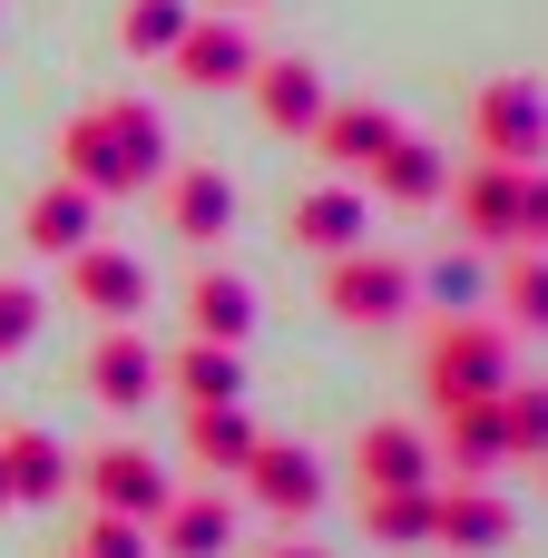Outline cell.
<instances>
[{
    "label": "cell",
    "mask_w": 548,
    "mask_h": 558,
    "mask_svg": "<svg viewBox=\"0 0 548 558\" xmlns=\"http://www.w3.org/2000/svg\"><path fill=\"white\" fill-rule=\"evenodd\" d=\"M59 177L88 196H137L147 177H167V118L147 98H98L59 128Z\"/></svg>",
    "instance_id": "cell-1"
},
{
    "label": "cell",
    "mask_w": 548,
    "mask_h": 558,
    "mask_svg": "<svg viewBox=\"0 0 548 558\" xmlns=\"http://www.w3.org/2000/svg\"><path fill=\"white\" fill-rule=\"evenodd\" d=\"M510 373H520V353H510V324H490V314H441L422 343V402L431 412L490 402V392H510Z\"/></svg>",
    "instance_id": "cell-2"
},
{
    "label": "cell",
    "mask_w": 548,
    "mask_h": 558,
    "mask_svg": "<svg viewBox=\"0 0 548 558\" xmlns=\"http://www.w3.org/2000/svg\"><path fill=\"white\" fill-rule=\"evenodd\" d=\"M422 304V265L412 255H382V245H353V255H333L324 265V314L333 324H402Z\"/></svg>",
    "instance_id": "cell-3"
},
{
    "label": "cell",
    "mask_w": 548,
    "mask_h": 558,
    "mask_svg": "<svg viewBox=\"0 0 548 558\" xmlns=\"http://www.w3.org/2000/svg\"><path fill=\"white\" fill-rule=\"evenodd\" d=\"M471 157H490V167H548V88L539 78H490L471 98Z\"/></svg>",
    "instance_id": "cell-4"
},
{
    "label": "cell",
    "mask_w": 548,
    "mask_h": 558,
    "mask_svg": "<svg viewBox=\"0 0 548 558\" xmlns=\"http://www.w3.org/2000/svg\"><path fill=\"white\" fill-rule=\"evenodd\" d=\"M69 265V304L78 314H98V324H137L147 304H157V275H147V255H127V245H78V255H59Z\"/></svg>",
    "instance_id": "cell-5"
},
{
    "label": "cell",
    "mask_w": 548,
    "mask_h": 558,
    "mask_svg": "<svg viewBox=\"0 0 548 558\" xmlns=\"http://www.w3.org/2000/svg\"><path fill=\"white\" fill-rule=\"evenodd\" d=\"M69 481L88 490V510H118V520H157V510L176 500V481H167L157 451H137V441H98L88 461H69Z\"/></svg>",
    "instance_id": "cell-6"
},
{
    "label": "cell",
    "mask_w": 548,
    "mask_h": 558,
    "mask_svg": "<svg viewBox=\"0 0 548 558\" xmlns=\"http://www.w3.org/2000/svg\"><path fill=\"white\" fill-rule=\"evenodd\" d=\"M167 392V353L147 343V324H108L88 343V402L98 412H147Z\"/></svg>",
    "instance_id": "cell-7"
},
{
    "label": "cell",
    "mask_w": 548,
    "mask_h": 558,
    "mask_svg": "<svg viewBox=\"0 0 548 558\" xmlns=\"http://www.w3.org/2000/svg\"><path fill=\"white\" fill-rule=\"evenodd\" d=\"M255 29H245V10H196L186 20V39L167 49V69L186 78V88H245L255 78Z\"/></svg>",
    "instance_id": "cell-8"
},
{
    "label": "cell",
    "mask_w": 548,
    "mask_h": 558,
    "mask_svg": "<svg viewBox=\"0 0 548 558\" xmlns=\"http://www.w3.org/2000/svg\"><path fill=\"white\" fill-rule=\"evenodd\" d=\"M520 539V510H510V490L500 481H451V490H431V549H461V558H490Z\"/></svg>",
    "instance_id": "cell-9"
},
{
    "label": "cell",
    "mask_w": 548,
    "mask_h": 558,
    "mask_svg": "<svg viewBox=\"0 0 548 558\" xmlns=\"http://www.w3.org/2000/svg\"><path fill=\"white\" fill-rule=\"evenodd\" d=\"M284 235L304 245V255H353L363 235H373V196H363V177H324V186H304L294 206H284Z\"/></svg>",
    "instance_id": "cell-10"
},
{
    "label": "cell",
    "mask_w": 548,
    "mask_h": 558,
    "mask_svg": "<svg viewBox=\"0 0 548 558\" xmlns=\"http://www.w3.org/2000/svg\"><path fill=\"white\" fill-rule=\"evenodd\" d=\"M235 481H245V500H255L265 520H314V510H324V461H314L304 441H255V461H245Z\"/></svg>",
    "instance_id": "cell-11"
},
{
    "label": "cell",
    "mask_w": 548,
    "mask_h": 558,
    "mask_svg": "<svg viewBox=\"0 0 548 558\" xmlns=\"http://www.w3.org/2000/svg\"><path fill=\"white\" fill-rule=\"evenodd\" d=\"M245 98H255V118H265L275 137H314V118L333 108V88H324V69H314L304 49H294V59H255Z\"/></svg>",
    "instance_id": "cell-12"
},
{
    "label": "cell",
    "mask_w": 548,
    "mask_h": 558,
    "mask_svg": "<svg viewBox=\"0 0 548 558\" xmlns=\"http://www.w3.org/2000/svg\"><path fill=\"white\" fill-rule=\"evenodd\" d=\"M441 206L461 216V235H471V245H500V255H510V226H520V167L471 157V167H451Z\"/></svg>",
    "instance_id": "cell-13"
},
{
    "label": "cell",
    "mask_w": 548,
    "mask_h": 558,
    "mask_svg": "<svg viewBox=\"0 0 548 558\" xmlns=\"http://www.w3.org/2000/svg\"><path fill=\"white\" fill-rule=\"evenodd\" d=\"M402 137V118L382 108V98H333L324 118H314V157L333 167V177H373V157Z\"/></svg>",
    "instance_id": "cell-14"
},
{
    "label": "cell",
    "mask_w": 548,
    "mask_h": 558,
    "mask_svg": "<svg viewBox=\"0 0 548 558\" xmlns=\"http://www.w3.org/2000/svg\"><path fill=\"white\" fill-rule=\"evenodd\" d=\"M147 549L157 558H226L235 549V500H226V490H176V500L147 520Z\"/></svg>",
    "instance_id": "cell-15"
},
{
    "label": "cell",
    "mask_w": 548,
    "mask_h": 558,
    "mask_svg": "<svg viewBox=\"0 0 548 558\" xmlns=\"http://www.w3.org/2000/svg\"><path fill=\"white\" fill-rule=\"evenodd\" d=\"M431 461H441V471H461V481H490V471L510 461L500 392H490V402H451V412H431Z\"/></svg>",
    "instance_id": "cell-16"
},
{
    "label": "cell",
    "mask_w": 548,
    "mask_h": 558,
    "mask_svg": "<svg viewBox=\"0 0 548 558\" xmlns=\"http://www.w3.org/2000/svg\"><path fill=\"white\" fill-rule=\"evenodd\" d=\"M353 471H363V490H431V481H441V461H431V432H422V422H363Z\"/></svg>",
    "instance_id": "cell-17"
},
{
    "label": "cell",
    "mask_w": 548,
    "mask_h": 558,
    "mask_svg": "<svg viewBox=\"0 0 548 558\" xmlns=\"http://www.w3.org/2000/svg\"><path fill=\"white\" fill-rule=\"evenodd\" d=\"M167 235H186L196 255L216 235H235V177L226 167H167Z\"/></svg>",
    "instance_id": "cell-18"
},
{
    "label": "cell",
    "mask_w": 548,
    "mask_h": 558,
    "mask_svg": "<svg viewBox=\"0 0 548 558\" xmlns=\"http://www.w3.org/2000/svg\"><path fill=\"white\" fill-rule=\"evenodd\" d=\"M88 235H98V196H88V186H69V177H49V186L20 206V245H29V255H49V265H59V255H78Z\"/></svg>",
    "instance_id": "cell-19"
},
{
    "label": "cell",
    "mask_w": 548,
    "mask_h": 558,
    "mask_svg": "<svg viewBox=\"0 0 548 558\" xmlns=\"http://www.w3.org/2000/svg\"><path fill=\"white\" fill-rule=\"evenodd\" d=\"M186 333L196 343H245L255 333V284L235 265H196L186 275Z\"/></svg>",
    "instance_id": "cell-20"
},
{
    "label": "cell",
    "mask_w": 548,
    "mask_h": 558,
    "mask_svg": "<svg viewBox=\"0 0 548 558\" xmlns=\"http://www.w3.org/2000/svg\"><path fill=\"white\" fill-rule=\"evenodd\" d=\"M373 186H382V206H441V186H451V157L431 147V137H392L382 157H373Z\"/></svg>",
    "instance_id": "cell-21"
},
{
    "label": "cell",
    "mask_w": 548,
    "mask_h": 558,
    "mask_svg": "<svg viewBox=\"0 0 548 558\" xmlns=\"http://www.w3.org/2000/svg\"><path fill=\"white\" fill-rule=\"evenodd\" d=\"M167 392L176 402H245V343H176L167 353Z\"/></svg>",
    "instance_id": "cell-22"
},
{
    "label": "cell",
    "mask_w": 548,
    "mask_h": 558,
    "mask_svg": "<svg viewBox=\"0 0 548 558\" xmlns=\"http://www.w3.org/2000/svg\"><path fill=\"white\" fill-rule=\"evenodd\" d=\"M255 422H245V402H186V461L196 471H245L255 461Z\"/></svg>",
    "instance_id": "cell-23"
},
{
    "label": "cell",
    "mask_w": 548,
    "mask_h": 558,
    "mask_svg": "<svg viewBox=\"0 0 548 558\" xmlns=\"http://www.w3.org/2000/svg\"><path fill=\"white\" fill-rule=\"evenodd\" d=\"M490 294H500V324L510 333H548V255L539 245H510V265L490 275Z\"/></svg>",
    "instance_id": "cell-24"
},
{
    "label": "cell",
    "mask_w": 548,
    "mask_h": 558,
    "mask_svg": "<svg viewBox=\"0 0 548 558\" xmlns=\"http://www.w3.org/2000/svg\"><path fill=\"white\" fill-rule=\"evenodd\" d=\"M0 471H10V500H69V451L49 432H10Z\"/></svg>",
    "instance_id": "cell-25"
},
{
    "label": "cell",
    "mask_w": 548,
    "mask_h": 558,
    "mask_svg": "<svg viewBox=\"0 0 548 558\" xmlns=\"http://www.w3.org/2000/svg\"><path fill=\"white\" fill-rule=\"evenodd\" d=\"M431 490H363V539L373 549H431Z\"/></svg>",
    "instance_id": "cell-26"
},
{
    "label": "cell",
    "mask_w": 548,
    "mask_h": 558,
    "mask_svg": "<svg viewBox=\"0 0 548 558\" xmlns=\"http://www.w3.org/2000/svg\"><path fill=\"white\" fill-rule=\"evenodd\" d=\"M186 20H196V0H127L118 10V49L127 59H167L186 39Z\"/></svg>",
    "instance_id": "cell-27"
},
{
    "label": "cell",
    "mask_w": 548,
    "mask_h": 558,
    "mask_svg": "<svg viewBox=\"0 0 548 558\" xmlns=\"http://www.w3.org/2000/svg\"><path fill=\"white\" fill-rule=\"evenodd\" d=\"M500 432H510V461H548V383H520V373H510Z\"/></svg>",
    "instance_id": "cell-28"
},
{
    "label": "cell",
    "mask_w": 548,
    "mask_h": 558,
    "mask_svg": "<svg viewBox=\"0 0 548 558\" xmlns=\"http://www.w3.org/2000/svg\"><path fill=\"white\" fill-rule=\"evenodd\" d=\"M422 294H441L451 314H480V294H490V265L451 245V255H431V265H422Z\"/></svg>",
    "instance_id": "cell-29"
},
{
    "label": "cell",
    "mask_w": 548,
    "mask_h": 558,
    "mask_svg": "<svg viewBox=\"0 0 548 558\" xmlns=\"http://www.w3.org/2000/svg\"><path fill=\"white\" fill-rule=\"evenodd\" d=\"M78 558H157L147 549V520H118V510H88V549Z\"/></svg>",
    "instance_id": "cell-30"
},
{
    "label": "cell",
    "mask_w": 548,
    "mask_h": 558,
    "mask_svg": "<svg viewBox=\"0 0 548 558\" xmlns=\"http://www.w3.org/2000/svg\"><path fill=\"white\" fill-rule=\"evenodd\" d=\"M510 245H539L548 255V167H520V226H510Z\"/></svg>",
    "instance_id": "cell-31"
},
{
    "label": "cell",
    "mask_w": 548,
    "mask_h": 558,
    "mask_svg": "<svg viewBox=\"0 0 548 558\" xmlns=\"http://www.w3.org/2000/svg\"><path fill=\"white\" fill-rule=\"evenodd\" d=\"M29 333H39V294L29 284H0V353H20Z\"/></svg>",
    "instance_id": "cell-32"
},
{
    "label": "cell",
    "mask_w": 548,
    "mask_h": 558,
    "mask_svg": "<svg viewBox=\"0 0 548 558\" xmlns=\"http://www.w3.org/2000/svg\"><path fill=\"white\" fill-rule=\"evenodd\" d=\"M245 558H333V549H314V539H275V549H245Z\"/></svg>",
    "instance_id": "cell-33"
},
{
    "label": "cell",
    "mask_w": 548,
    "mask_h": 558,
    "mask_svg": "<svg viewBox=\"0 0 548 558\" xmlns=\"http://www.w3.org/2000/svg\"><path fill=\"white\" fill-rule=\"evenodd\" d=\"M216 10H265V0H216Z\"/></svg>",
    "instance_id": "cell-34"
},
{
    "label": "cell",
    "mask_w": 548,
    "mask_h": 558,
    "mask_svg": "<svg viewBox=\"0 0 548 558\" xmlns=\"http://www.w3.org/2000/svg\"><path fill=\"white\" fill-rule=\"evenodd\" d=\"M0 510H10V471H0Z\"/></svg>",
    "instance_id": "cell-35"
},
{
    "label": "cell",
    "mask_w": 548,
    "mask_h": 558,
    "mask_svg": "<svg viewBox=\"0 0 548 558\" xmlns=\"http://www.w3.org/2000/svg\"><path fill=\"white\" fill-rule=\"evenodd\" d=\"M69 558H78V549H69Z\"/></svg>",
    "instance_id": "cell-36"
},
{
    "label": "cell",
    "mask_w": 548,
    "mask_h": 558,
    "mask_svg": "<svg viewBox=\"0 0 548 558\" xmlns=\"http://www.w3.org/2000/svg\"><path fill=\"white\" fill-rule=\"evenodd\" d=\"M539 471H548V461H539Z\"/></svg>",
    "instance_id": "cell-37"
}]
</instances>
